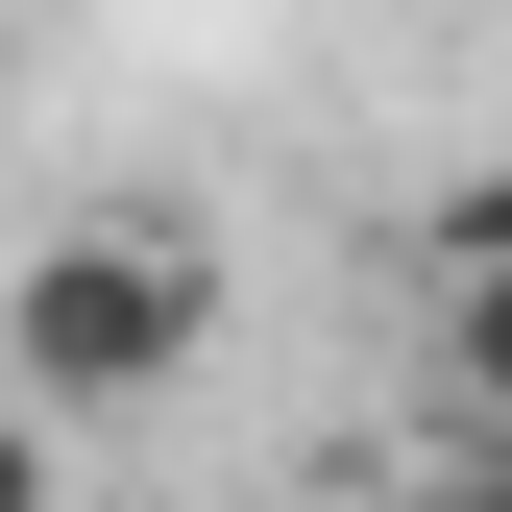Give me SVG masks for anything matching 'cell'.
<instances>
[{
  "label": "cell",
  "mask_w": 512,
  "mask_h": 512,
  "mask_svg": "<svg viewBox=\"0 0 512 512\" xmlns=\"http://www.w3.org/2000/svg\"><path fill=\"white\" fill-rule=\"evenodd\" d=\"M0 512H49V415H0Z\"/></svg>",
  "instance_id": "5"
},
{
  "label": "cell",
  "mask_w": 512,
  "mask_h": 512,
  "mask_svg": "<svg viewBox=\"0 0 512 512\" xmlns=\"http://www.w3.org/2000/svg\"><path fill=\"white\" fill-rule=\"evenodd\" d=\"M366 512H512V439H464V415H439V439H415V464H391V488H366Z\"/></svg>",
  "instance_id": "4"
},
{
  "label": "cell",
  "mask_w": 512,
  "mask_h": 512,
  "mask_svg": "<svg viewBox=\"0 0 512 512\" xmlns=\"http://www.w3.org/2000/svg\"><path fill=\"white\" fill-rule=\"evenodd\" d=\"M439 415H464V439H512V269H464V293H439Z\"/></svg>",
  "instance_id": "2"
},
{
  "label": "cell",
  "mask_w": 512,
  "mask_h": 512,
  "mask_svg": "<svg viewBox=\"0 0 512 512\" xmlns=\"http://www.w3.org/2000/svg\"><path fill=\"white\" fill-rule=\"evenodd\" d=\"M196 342H220V244L147 220V196H74L25 269H0V415H49V439L196 391Z\"/></svg>",
  "instance_id": "1"
},
{
  "label": "cell",
  "mask_w": 512,
  "mask_h": 512,
  "mask_svg": "<svg viewBox=\"0 0 512 512\" xmlns=\"http://www.w3.org/2000/svg\"><path fill=\"white\" fill-rule=\"evenodd\" d=\"M464 269H512V171H439L415 196V293H464Z\"/></svg>",
  "instance_id": "3"
}]
</instances>
